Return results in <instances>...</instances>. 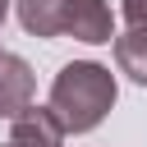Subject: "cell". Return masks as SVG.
<instances>
[{"mask_svg":"<svg viewBox=\"0 0 147 147\" xmlns=\"http://www.w3.org/2000/svg\"><path fill=\"white\" fill-rule=\"evenodd\" d=\"M9 124H14V142H23V147H64V129L46 106H28Z\"/></svg>","mask_w":147,"mask_h":147,"instance_id":"obj_4","label":"cell"},{"mask_svg":"<svg viewBox=\"0 0 147 147\" xmlns=\"http://www.w3.org/2000/svg\"><path fill=\"white\" fill-rule=\"evenodd\" d=\"M5 147H23V142H14V138H9V142H5Z\"/></svg>","mask_w":147,"mask_h":147,"instance_id":"obj_9","label":"cell"},{"mask_svg":"<svg viewBox=\"0 0 147 147\" xmlns=\"http://www.w3.org/2000/svg\"><path fill=\"white\" fill-rule=\"evenodd\" d=\"M5 14H9V0H0V23H5Z\"/></svg>","mask_w":147,"mask_h":147,"instance_id":"obj_8","label":"cell"},{"mask_svg":"<svg viewBox=\"0 0 147 147\" xmlns=\"http://www.w3.org/2000/svg\"><path fill=\"white\" fill-rule=\"evenodd\" d=\"M115 106V74L96 60H69L55 83H51V101L46 110L60 119L64 133H92Z\"/></svg>","mask_w":147,"mask_h":147,"instance_id":"obj_1","label":"cell"},{"mask_svg":"<svg viewBox=\"0 0 147 147\" xmlns=\"http://www.w3.org/2000/svg\"><path fill=\"white\" fill-rule=\"evenodd\" d=\"M64 5L69 0H18V23L32 37H64Z\"/></svg>","mask_w":147,"mask_h":147,"instance_id":"obj_5","label":"cell"},{"mask_svg":"<svg viewBox=\"0 0 147 147\" xmlns=\"http://www.w3.org/2000/svg\"><path fill=\"white\" fill-rule=\"evenodd\" d=\"M115 64L138 87H147V28H129L115 37Z\"/></svg>","mask_w":147,"mask_h":147,"instance_id":"obj_6","label":"cell"},{"mask_svg":"<svg viewBox=\"0 0 147 147\" xmlns=\"http://www.w3.org/2000/svg\"><path fill=\"white\" fill-rule=\"evenodd\" d=\"M37 78L23 55H0V119H18L32 106Z\"/></svg>","mask_w":147,"mask_h":147,"instance_id":"obj_3","label":"cell"},{"mask_svg":"<svg viewBox=\"0 0 147 147\" xmlns=\"http://www.w3.org/2000/svg\"><path fill=\"white\" fill-rule=\"evenodd\" d=\"M64 37H78L87 46H101L115 37V18L106 0H69L64 5Z\"/></svg>","mask_w":147,"mask_h":147,"instance_id":"obj_2","label":"cell"},{"mask_svg":"<svg viewBox=\"0 0 147 147\" xmlns=\"http://www.w3.org/2000/svg\"><path fill=\"white\" fill-rule=\"evenodd\" d=\"M0 55H5V51H0Z\"/></svg>","mask_w":147,"mask_h":147,"instance_id":"obj_10","label":"cell"},{"mask_svg":"<svg viewBox=\"0 0 147 147\" xmlns=\"http://www.w3.org/2000/svg\"><path fill=\"white\" fill-rule=\"evenodd\" d=\"M124 18L129 28H147V0H124Z\"/></svg>","mask_w":147,"mask_h":147,"instance_id":"obj_7","label":"cell"}]
</instances>
